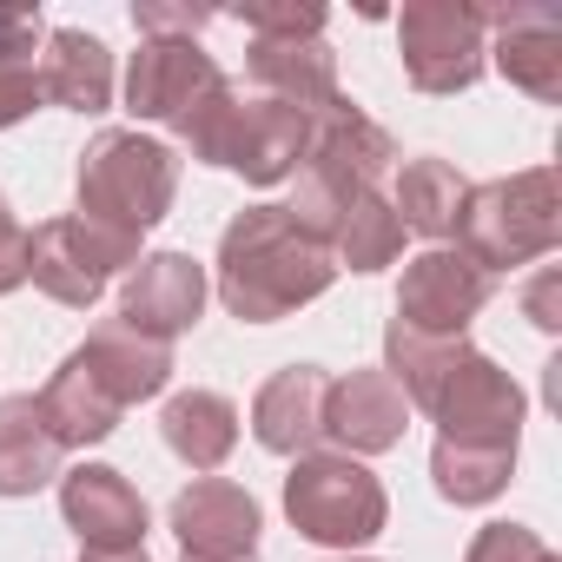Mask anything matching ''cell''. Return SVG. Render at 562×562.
I'll return each mask as SVG.
<instances>
[{"label":"cell","instance_id":"cell-23","mask_svg":"<svg viewBox=\"0 0 562 562\" xmlns=\"http://www.w3.org/2000/svg\"><path fill=\"white\" fill-rule=\"evenodd\" d=\"M60 457L67 450L54 443L34 391L27 397H0V496H34V490H47L60 476Z\"/></svg>","mask_w":562,"mask_h":562},{"label":"cell","instance_id":"cell-17","mask_svg":"<svg viewBox=\"0 0 562 562\" xmlns=\"http://www.w3.org/2000/svg\"><path fill=\"white\" fill-rule=\"evenodd\" d=\"M325 397L331 378L318 364H285L278 378H265V391L251 397V437L271 457H312L325 443Z\"/></svg>","mask_w":562,"mask_h":562},{"label":"cell","instance_id":"cell-6","mask_svg":"<svg viewBox=\"0 0 562 562\" xmlns=\"http://www.w3.org/2000/svg\"><path fill=\"white\" fill-rule=\"evenodd\" d=\"M74 192H80L87 218H106L120 232H153L179 199V153L153 133L106 126V133L87 139Z\"/></svg>","mask_w":562,"mask_h":562},{"label":"cell","instance_id":"cell-21","mask_svg":"<svg viewBox=\"0 0 562 562\" xmlns=\"http://www.w3.org/2000/svg\"><path fill=\"white\" fill-rule=\"evenodd\" d=\"M159 437H166V450L186 463V470H218L232 450H238V404L225 397V391H179V397H166V411H159Z\"/></svg>","mask_w":562,"mask_h":562},{"label":"cell","instance_id":"cell-14","mask_svg":"<svg viewBox=\"0 0 562 562\" xmlns=\"http://www.w3.org/2000/svg\"><path fill=\"white\" fill-rule=\"evenodd\" d=\"M411 430V404L404 391L384 378V364L371 371H351V378H331V397H325V437L345 450V457H384L397 450Z\"/></svg>","mask_w":562,"mask_h":562},{"label":"cell","instance_id":"cell-1","mask_svg":"<svg viewBox=\"0 0 562 562\" xmlns=\"http://www.w3.org/2000/svg\"><path fill=\"white\" fill-rule=\"evenodd\" d=\"M384 378L404 391V404H417L437 424V437L503 443V450H516L522 437V384L470 338H411L404 325H391Z\"/></svg>","mask_w":562,"mask_h":562},{"label":"cell","instance_id":"cell-5","mask_svg":"<svg viewBox=\"0 0 562 562\" xmlns=\"http://www.w3.org/2000/svg\"><path fill=\"white\" fill-rule=\"evenodd\" d=\"M555 245H562V186H555V166H529V172L470 186L463 218H457V251L476 258L490 278L496 271H522V265L549 258Z\"/></svg>","mask_w":562,"mask_h":562},{"label":"cell","instance_id":"cell-22","mask_svg":"<svg viewBox=\"0 0 562 562\" xmlns=\"http://www.w3.org/2000/svg\"><path fill=\"white\" fill-rule=\"evenodd\" d=\"M34 404H41V417H47V430H54L60 450H87V443H106L120 430V404L93 384V371L74 351L60 358V371L47 378V391Z\"/></svg>","mask_w":562,"mask_h":562},{"label":"cell","instance_id":"cell-36","mask_svg":"<svg viewBox=\"0 0 562 562\" xmlns=\"http://www.w3.org/2000/svg\"><path fill=\"white\" fill-rule=\"evenodd\" d=\"M345 562H371V555H345Z\"/></svg>","mask_w":562,"mask_h":562},{"label":"cell","instance_id":"cell-34","mask_svg":"<svg viewBox=\"0 0 562 562\" xmlns=\"http://www.w3.org/2000/svg\"><path fill=\"white\" fill-rule=\"evenodd\" d=\"M80 562H153L146 549H80Z\"/></svg>","mask_w":562,"mask_h":562},{"label":"cell","instance_id":"cell-9","mask_svg":"<svg viewBox=\"0 0 562 562\" xmlns=\"http://www.w3.org/2000/svg\"><path fill=\"white\" fill-rule=\"evenodd\" d=\"M397 54L417 93H470L490 67V27L483 8L463 0H411L397 14Z\"/></svg>","mask_w":562,"mask_h":562},{"label":"cell","instance_id":"cell-11","mask_svg":"<svg viewBox=\"0 0 562 562\" xmlns=\"http://www.w3.org/2000/svg\"><path fill=\"white\" fill-rule=\"evenodd\" d=\"M199 318H205V265L192 251H139V265L120 278V325L172 345Z\"/></svg>","mask_w":562,"mask_h":562},{"label":"cell","instance_id":"cell-20","mask_svg":"<svg viewBox=\"0 0 562 562\" xmlns=\"http://www.w3.org/2000/svg\"><path fill=\"white\" fill-rule=\"evenodd\" d=\"M41 100L67 113H106L113 106V54L87 27H54L41 60Z\"/></svg>","mask_w":562,"mask_h":562},{"label":"cell","instance_id":"cell-18","mask_svg":"<svg viewBox=\"0 0 562 562\" xmlns=\"http://www.w3.org/2000/svg\"><path fill=\"white\" fill-rule=\"evenodd\" d=\"M74 358L93 371V384H100L120 411H126V404H146V397H159V391L172 384V345L139 338V331L120 325V318L93 325L87 345H74Z\"/></svg>","mask_w":562,"mask_h":562},{"label":"cell","instance_id":"cell-16","mask_svg":"<svg viewBox=\"0 0 562 562\" xmlns=\"http://www.w3.org/2000/svg\"><path fill=\"white\" fill-rule=\"evenodd\" d=\"M258 503L251 490L225 483V476H192L172 496V536L186 542V555H258Z\"/></svg>","mask_w":562,"mask_h":562},{"label":"cell","instance_id":"cell-25","mask_svg":"<svg viewBox=\"0 0 562 562\" xmlns=\"http://www.w3.org/2000/svg\"><path fill=\"white\" fill-rule=\"evenodd\" d=\"M430 476H437V496L457 503V509H476V503H496L516 476V450L503 443H457V437H437L430 450Z\"/></svg>","mask_w":562,"mask_h":562},{"label":"cell","instance_id":"cell-32","mask_svg":"<svg viewBox=\"0 0 562 562\" xmlns=\"http://www.w3.org/2000/svg\"><path fill=\"white\" fill-rule=\"evenodd\" d=\"M41 41H47L41 8H0V60H34Z\"/></svg>","mask_w":562,"mask_h":562},{"label":"cell","instance_id":"cell-31","mask_svg":"<svg viewBox=\"0 0 562 562\" xmlns=\"http://www.w3.org/2000/svg\"><path fill=\"white\" fill-rule=\"evenodd\" d=\"M27 285V225L14 218L8 192H0V299Z\"/></svg>","mask_w":562,"mask_h":562},{"label":"cell","instance_id":"cell-7","mask_svg":"<svg viewBox=\"0 0 562 562\" xmlns=\"http://www.w3.org/2000/svg\"><path fill=\"white\" fill-rule=\"evenodd\" d=\"M285 516L318 549H364L371 536H384L391 496H384L371 463H358L345 450H312V457H292Z\"/></svg>","mask_w":562,"mask_h":562},{"label":"cell","instance_id":"cell-29","mask_svg":"<svg viewBox=\"0 0 562 562\" xmlns=\"http://www.w3.org/2000/svg\"><path fill=\"white\" fill-rule=\"evenodd\" d=\"M139 41H199V27H212L205 8H166V0H139L133 8Z\"/></svg>","mask_w":562,"mask_h":562},{"label":"cell","instance_id":"cell-37","mask_svg":"<svg viewBox=\"0 0 562 562\" xmlns=\"http://www.w3.org/2000/svg\"><path fill=\"white\" fill-rule=\"evenodd\" d=\"M549 562H562V555H549Z\"/></svg>","mask_w":562,"mask_h":562},{"label":"cell","instance_id":"cell-19","mask_svg":"<svg viewBox=\"0 0 562 562\" xmlns=\"http://www.w3.org/2000/svg\"><path fill=\"white\" fill-rule=\"evenodd\" d=\"M245 74L265 100H285V106H331L338 100V54L325 34H305V41H251L245 54Z\"/></svg>","mask_w":562,"mask_h":562},{"label":"cell","instance_id":"cell-24","mask_svg":"<svg viewBox=\"0 0 562 562\" xmlns=\"http://www.w3.org/2000/svg\"><path fill=\"white\" fill-rule=\"evenodd\" d=\"M463 199H470V179L450 166V159H411L397 172V199L391 212L404 218V232H424V238H457V218H463Z\"/></svg>","mask_w":562,"mask_h":562},{"label":"cell","instance_id":"cell-26","mask_svg":"<svg viewBox=\"0 0 562 562\" xmlns=\"http://www.w3.org/2000/svg\"><path fill=\"white\" fill-rule=\"evenodd\" d=\"M397 251H404V218L391 212L384 192L351 199L345 218L331 225V265L338 271H384V265H397Z\"/></svg>","mask_w":562,"mask_h":562},{"label":"cell","instance_id":"cell-8","mask_svg":"<svg viewBox=\"0 0 562 562\" xmlns=\"http://www.w3.org/2000/svg\"><path fill=\"white\" fill-rule=\"evenodd\" d=\"M133 265H139V232H120L87 212H60L27 232V278L67 312L100 305V292Z\"/></svg>","mask_w":562,"mask_h":562},{"label":"cell","instance_id":"cell-4","mask_svg":"<svg viewBox=\"0 0 562 562\" xmlns=\"http://www.w3.org/2000/svg\"><path fill=\"white\" fill-rule=\"evenodd\" d=\"M397 166V139L358 113L345 93L331 106L312 113V139H305V159H299V199H292V218L331 245V225L345 218L351 199L378 192V179Z\"/></svg>","mask_w":562,"mask_h":562},{"label":"cell","instance_id":"cell-35","mask_svg":"<svg viewBox=\"0 0 562 562\" xmlns=\"http://www.w3.org/2000/svg\"><path fill=\"white\" fill-rule=\"evenodd\" d=\"M179 562H258V555H179Z\"/></svg>","mask_w":562,"mask_h":562},{"label":"cell","instance_id":"cell-15","mask_svg":"<svg viewBox=\"0 0 562 562\" xmlns=\"http://www.w3.org/2000/svg\"><path fill=\"white\" fill-rule=\"evenodd\" d=\"M483 27L496 34L490 60L496 74L529 93V100H562V21L549 8H529V0H509V8H490Z\"/></svg>","mask_w":562,"mask_h":562},{"label":"cell","instance_id":"cell-13","mask_svg":"<svg viewBox=\"0 0 562 562\" xmlns=\"http://www.w3.org/2000/svg\"><path fill=\"white\" fill-rule=\"evenodd\" d=\"M60 516L80 549H146V496L113 463L60 470Z\"/></svg>","mask_w":562,"mask_h":562},{"label":"cell","instance_id":"cell-10","mask_svg":"<svg viewBox=\"0 0 562 562\" xmlns=\"http://www.w3.org/2000/svg\"><path fill=\"white\" fill-rule=\"evenodd\" d=\"M490 292H496V278L476 258H463L457 245H430L404 265L391 325H404L411 338H463L470 318L490 305Z\"/></svg>","mask_w":562,"mask_h":562},{"label":"cell","instance_id":"cell-27","mask_svg":"<svg viewBox=\"0 0 562 562\" xmlns=\"http://www.w3.org/2000/svg\"><path fill=\"white\" fill-rule=\"evenodd\" d=\"M238 21L251 27V41H305V34H325V8H318V0H251V8H238Z\"/></svg>","mask_w":562,"mask_h":562},{"label":"cell","instance_id":"cell-30","mask_svg":"<svg viewBox=\"0 0 562 562\" xmlns=\"http://www.w3.org/2000/svg\"><path fill=\"white\" fill-rule=\"evenodd\" d=\"M41 113V67L34 60H0V133Z\"/></svg>","mask_w":562,"mask_h":562},{"label":"cell","instance_id":"cell-12","mask_svg":"<svg viewBox=\"0 0 562 562\" xmlns=\"http://www.w3.org/2000/svg\"><path fill=\"white\" fill-rule=\"evenodd\" d=\"M218 80H225L218 60L199 41H139V54L126 67V113L133 120L179 126Z\"/></svg>","mask_w":562,"mask_h":562},{"label":"cell","instance_id":"cell-28","mask_svg":"<svg viewBox=\"0 0 562 562\" xmlns=\"http://www.w3.org/2000/svg\"><path fill=\"white\" fill-rule=\"evenodd\" d=\"M549 555L555 549L536 529H522V522H483L470 536V549H463V562H549Z\"/></svg>","mask_w":562,"mask_h":562},{"label":"cell","instance_id":"cell-3","mask_svg":"<svg viewBox=\"0 0 562 562\" xmlns=\"http://www.w3.org/2000/svg\"><path fill=\"white\" fill-rule=\"evenodd\" d=\"M172 133H179V146H186L199 166H225V172H238V179H251V186H278V179H292L299 159H305L312 113L218 80Z\"/></svg>","mask_w":562,"mask_h":562},{"label":"cell","instance_id":"cell-33","mask_svg":"<svg viewBox=\"0 0 562 562\" xmlns=\"http://www.w3.org/2000/svg\"><path fill=\"white\" fill-rule=\"evenodd\" d=\"M522 305H529V318H536L542 331H555V325H562V312H555V271H542V278H536Z\"/></svg>","mask_w":562,"mask_h":562},{"label":"cell","instance_id":"cell-2","mask_svg":"<svg viewBox=\"0 0 562 562\" xmlns=\"http://www.w3.org/2000/svg\"><path fill=\"white\" fill-rule=\"evenodd\" d=\"M218 299L245 325H278L331 292V245L312 238L292 205H245L218 238Z\"/></svg>","mask_w":562,"mask_h":562}]
</instances>
